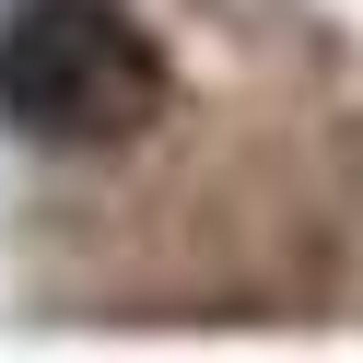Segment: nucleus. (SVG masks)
<instances>
[{
  "mask_svg": "<svg viewBox=\"0 0 363 363\" xmlns=\"http://www.w3.org/2000/svg\"><path fill=\"white\" fill-rule=\"evenodd\" d=\"M0 118L48 152H118L164 118V48L118 0H12V24H0Z\"/></svg>",
  "mask_w": 363,
  "mask_h": 363,
  "instance_id": "obj_1",
  "label": "nucleus"
}]
</instances>
